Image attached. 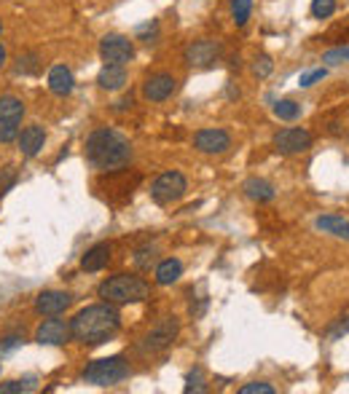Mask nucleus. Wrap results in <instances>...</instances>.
I'll use <instances>...</instances> for the list:
<instances>
[{
	"label": "nucleus",
	"mask_w": 349,
	"mask_h": 394,
	"mask_svg": "<svg viewBox=\"0 0 349 394\" xmlns=\"http://www.w3.org/2000/svg\"><path fill=\"white\" fill-rule=\"evenodd\" d=\"M14 186H17V169L14 166H3L0 169V196H6Z\"/></svg>",
	"instance_id": "obj_28"
},
{
	"label": "nucleus",
	"mask_w": 349,
	"mask_h": 394,
	"mask_svg": "<svg viewBox=\"0 0 349 394\" xmlns=\"http://www.w3.org/2000/svg\"><path fill=\"white\" fill-rule=\"evenodd\" d=\"M178 319L175 316H162L151 330H148V335L143 338V343H140V349L143 352H164L167 346L178 338Z\"/></svg>",
	"instance_id": "obj_7"
},
{
	"label": "nucleus",
	"mask_w": 349,
	"mask_h": 394,
	"mask_svg": "<svg viewBox=\"0 0 349 394\" xmlns=\"http://www.w3.org/2000/svg\"><path fill=\"white\" fill-rule=\"evenodd\" d=\"M70 338H73L70 325L62 322V319H46L41 328L35 330V341L41 346H65Z\"/></svg>",
	"instance_id": "obj_13"
},
{
	"label": "nucleus",
	"mask_w": 349,
	"mask_h": 394,
	"mask_svg": "<svg viewBox=\"0 0 349 394\" xmlns=\"http://www.w3.org/2000/svg\"><path fill=\"white\" fill-rule=\"evenodd\" d=\"M119 328H121V316L113 309V303L86 306L70 322L73 338L86 343V346H100V343H105L108 338H113L119 332Z\"/></svg>",
	"instance_id": "obj_1"
},
{
	"label": "nucleus",
	"mask_w": 349,
	"mask_h": 394,
	"mask_svg": "<svg viewBox=\"0 0 349 394\" xmlns=\"http://www.w3.org/2000/svg\"><path fill=\"white\" fill-rule=\"evenodd\" d=\"M183 274V263L178 258H167L156 266V285H172Z\"/></svg>",
	"instance_id": "obj_20"
},
{
	"label": "nucleus",
	"mask_w": 349,
	"mask_h": 394,
	"mask_svg": "<svg viewBox=\"0 0 349 394\" xmlns=\"http://www.w3.org/2000/svg\"><path fill=\"white\" fill-rule=\"evenodd\" d=\"M110 244H94V247L89 249L86 255L81 258V269L86 271V274H94V271H103L108 263H110Z\"/></svg>",
	"instance_id": "obj_18"
},
{
	"label": "nucleus",
	"mask_w": 349,
	"mask_h": 394,
	"mask_svg": "<svg viewBox=\"0 0 349 394\" xmlns=\"http://www.w3.org/2000/svg\"><path fill=\"white\" fill-rule=\"evenodd\" d=\"M135 263H137V269L148 271L156 263V247H140L137 255H135Z\"/></svg>",
	"instance_id": "obj_27"
},
{
	"label": "nucleus",
	"mask_w": 349,
	"mask_h": 394,
	"mask_svg": "<svg viewBox=\"0 0 349 394\" xmlns=\"http://www.w3.org/2000/svg\"><path fill=\"white\" fill-rule=\"evenodd\" d=\"M137 41H143L145 46H153L159 41V21H148L137 30Z\"/></svg>",
	"instance_id": "obj_25"
},
{
	"label": "nucleus",
	"mask_w": 349,
	"mask_h": 394,
	"mask_svg": "<svg viewBox=\"0 0 349 394\" xmlns=\"http://www.w3.org/2000/svg\"><path fill=\"white\" fill-rule=\"evenodd\" d=\"M347 332H349V316H347V322L341 319V322H339L336 328H330V330H328V338H330V341H339V338H341V335H347Z\"/></svg>",
	"instance_id": "obj_35"
},
{
	"label": "nucleus",
	"mask_w": 349,
	"mask_h": 394,
	"mask_svg": "<svg viewBox=\"0 0 349 394\" xmlns=\"http://www.w3.org/2000/svg\"><path fill=\"white\" fill-rule=\"evenodd\" d=\"M185 190H188V183H185V177L180 172H164V174H159V177L153 180V186H151V199H153L156 204H175V202L183 199Z\"/></svg>",
	"instance_id": "obj_6"
},
{
	"label": "nucleus",
	"mask_w": 349,
	"mask_h": 394,
	"mask_svg": "<svg viewBox=\"0 0 349 394\" xmlns=\"http://www.w3.org/2000/svg\"><path fill=\"white\" fill-rule=\"evenodd\" d=\"M3 64H6V46L0 43V67H3Z\"/></svg>",
	"instance_id": "obj_37"
},
{
	"label": "nucleus",
	"mask_w": 349,
	"mask_h": 394,
	"mask_svg": "<svg viewBox=\"0 0 349 394\" xmlns=\"http://www.w3.org/2000/svg\"><path fill=\"white\" fill-rule=\"evenodd\" d=\"M17 143H19L22 156L35 159V156L43 150V145H46V129H43L41 124L24 126V129L19 132V137H17Z\"/></svg>",
	"instance_id": "obj_15"
},
{
	"label": "nucleus",
	"mask_w": 349,
	"mask_h": 394,
	"mask_svg": "<svg viewBox=\"0 0 349 394\" xmlns=\"http://www.w3.org/2000/svg\"><path fill=\"white\" fill-rule=\"evenodd\" d=\"M274 116L280 121H296L301 116V105L296 102V100H280V102L274 105Z\"/></svg>",
	"instance_id": "obj_22"
},
{
	"label": "nucleus",
	"mask_w": 349,
	"mask_h": 394,
	"mask_svg": "<svg viewBox=\"0 0 349 394\" xmlns=\"http://www.w3.org/2000/svg\"><path fill=\"white\" fill-rule=\"evenodd\" d=\"M205 373H202V368H196V370H191L188 378H185V392H205Z\"/></svg>",
	"instance_id": "obj_29"
},
{
	"label": "nucleus",
	"mask_w": 349,
	"mask_h": 394,
	"mask_svg": "<svg viewBox=\"0 0 349 394\" xmlns=\"http://www.w3.org/2000/svg\"><path fill=\"white\" fill-rule=\"evenodd\" d=\"M328 64H339V62H349V46L347 48H333V51H328L325 57H323Z\"/></svg>",
	"instance_id": "obj_32"
},
{
	"label": "nucleus",
	"mask_w": 349,
	"mask_h": 394,
	"mask_svg": "<svg viewBox=\"0 0 349 394\" xmlns=\"http://www.w3.org/2000/svg\"><path fill=\"white\" fill-rule=\"evenodd\" d=\"M73 306V295L65 290H46L35 298V312L43 316H60Z\"/></svg>",
	"instance_id": "obj_12"
},
{
	"label": "nucleus",
	"mask_w": 349,
	"mask_h": 394,
	"mask_svg": "<svg viewBox=\"0 0 349 394\" xmlns=\"http://www.w3.org/2000/svg\"><path fill=\"white\" fill-rule=\"evenodd\" d=\"M239 394H274V386L266 381H253V384H245Z\"/></svg>",
	"instance_id": "obj_30"
},
{
	"label": "nucleus",
	"mask_w": 349,
	"mask_h": 394,
	"mask_svg": "<svg viewBox=\"0 0 349 394\" xmlns=\"http://www.w3.org/2000/svg\"><path fill=\"white\" fill-rule=\"evenodd\" d=\"M336 11V0H312V17L314 19H328Z\"/></svg>",
	"instance_id": "obj_24"
},
{
	"label": "nucleus",
	"mask_w": 349,
	"mask_h": 394,
	"mask_svg": "<svg viewBox=\"0 0 349 394\" xmlns=\"http://www.w3.org/2000/svg\"><path fill=\"white\" fill-rule=\"evenodd\" d=\"M126 107H132V97H126L121 102H116V110H126Z\"/></svg>",
	"instance_id": "obj_36"
},
{
	"label": "nucleus",
	"mask_w": 349,
	"mask_h": 394,
	"mask_svg": "<svg viewBox=\"0 0 349 394\" xmlns=\"http://www.w3.org/2000/svg\"><path fill=\"white\" fill-rule=\"evenodd\" d=\"M194 147L207 156H221L231 147V134L226 129H202L194 137Z\"/></svg>",
	"instance_id": "obj_10"
},
{
	"label": "nucleus",
	"mask_w": 349,
	"mask_h": 394,
	"mask_svg": "<svg viewBox=\"0 0 349 394\" xmlns=\"http://www.w3.org/2000/svg\"><path fill=\"white\" fill-rule=\"evenodd\" d=\"M245 193L253 202H271L274 199V186L269 180H261V177H250L245 183Z\"/></svg>",
	"instance_id": "obj_21"
},
{
	"label": "nucleus",
	"mask_w": 349,
	"mask_h": 394,
	"mask_svg": "<svg viewBox=\"0 0 349 394\" xmlns=\"http://www.w3.org/2000/svg\"><path fill=\"white\" fill-rule=\"evenodd\" d=\"M314 226L323 233H330V236H339V239H347L349 242V220L339 217V215H323V217H317Z\"/></svg>",
	"instance_id": "obj_19"
},
{
	"label": "nucleus",
	"mask_w": 349,
	"mask_h": 394,
	"mask_svg": "<svg viewBox=\"0 0 349 394\" xmlns=\"http://www.w3.org/2000/svg\"><path fill=\"white\" fill-rule=\"evenodd\" d=\"M175 78L169 75V73H156V75H151V78H145L143 83V97L148 102H164L167 97H172V91H175Z\"/></svg>",
	"instance_id": "obj_14"
},
{
	"label": "nucleus",
	"mask_w": 349,
	"mask_h": 394,
	"mask_svg": "<svg viewBox=\"0 0 349 394\" xmlns=\"http://www.w3.org/2000/svg\"><path fill=\"white\" fill-rule=\"evenodd\" d=\"M151 295L148 282L135 276V274H116L100 285V298L113 306H126V303H140Z\"/></svg>",
	"instance_id": "obj_3"
},
{
	"label": "nucleus",
	"mask_w": 349,
	"mask_h": 394,
	"mask_svg": "<svg viewBox=\"0 0 349 394\" xmlns=\"http://www.w3.org/2000/svg\"><path fill=\"white\" fill-rule=\"evenodd\" d=\"M0 33H3V21H0Z\"/></svg>",
	"instance_id": "obj_38"
},
{
	"label": "nucleus",
	"mask_w": 349,
	"mask_h": 394,
	"mask_svg": "<svg viewBox=\"0 0 349 394\" xmlns=\"http://www.w3.org/2000/svg\"><path fill=\"white\" fill-rule=\"evenodd\" d=\"M274 147L282 153V156H296V153H307L312 147V134L307 129H298V126H288V129H280L274 134Z\"/></svg>",
	"instance_id": "obj_9"
},
{
	"label": "nucleus",
	"mask_w": 349,
	"mask_h": 394,
	"mask_svg": "<svg viewBox=\"0 0 349 394\" xmlns=\"http://www.w3.org/2000/svg\"><path fill=\"white\" fill-rule=\"evenodd\" d=\"M100 57L105 64H126L135 60V43L124 35H105L100 41Z\"/></svg>",
	"instance_id": "obj_8"
},
{
	"label": "nucleus",
	"mask_w": 349,
	"mask_h": 394,
	"mask_svg": "<svg viewBox=\"0 0 349 394\" xmlns=\"http://www.w3.org/2000/svg\"><path fill=\"white\" fill-rule=\"evenodd\" d=\"M124 378H129V365L124 362V357H105L86 365L83 370V381L94 386H116Z\"/></svg>",
	"instance_id": "obj_4"
},
{
	"label": "nucleus",
	"mask_w": 349,
	"mask_h": 394,
	"mask_svg": "<svg viewBox=\"0 0 349 394\" xmlns=\"http://www.w3.org/2000/svg\"><path fill=\"white\" fill-rule=\"evenodd\" d=\"M86 159L94 169H121L132 159L129 140L113 129H97L86 140Z\"/></svg>",
	"instance_id": "obj_2"
},
{
	"label": "nucleus",
	"mask_w": 349,
	"mask_h": 394,
	"mask_svg": "<svg viewBox=\"0 0 349 394\" xmlns=\"http://www.w3.org/2000/svg\"><path fill=\"white\" fill-rule=\"evenodd\" d=\"M30 386L27 384H22V381H8V384H0V394H22L27 392Z\"/></svg>",
	"instance_id": "obj_34"
},
{
	"label": "nucleus",
	"mask_w": 349,
	"mask_h": 394,
	"mask_svg": "<svg viewBox=\"0 0 349 394\" xmlns=\"http://www.w3.org/2000/svg\"><path fill=\"white\" fill-rule=\"evenodd\" d=\"M97 83H100V89H105V91H121L124 86H126V70H124V64H105L103 70H100V75H97Z\"/></svg>",
	"instance_id": "obj_17"
},
{
	"label": "nucleus",
	"mask_w": 349,
	"mask_h": 394,
	"mask_svg": "<svg viewBox=\"0 0 349 394\" xmlns=\"http://www.w3.org/2000/svg\"><path fill=\"white\" fill-rule=\"evenodd\" d=\"M218 57H221V46L215 41H194L185 46V64H191V67H210L212 62H218Z\"/></svg>",
	"instance_id": "obj_11"
},
{
	"label": "nucleus",
	"mask_w": 349,
	"mask_h": 394,
	"mask_svg": "<svg viewBox=\"0 0 349 394\" xmlns=\"http://www.w3.org/2000/svg\"><path fill=\"white\" fill-rule=\"evenodd\" d=\"M24 118V102L14 94L0 97V143H14L19 137V126Z\"/></svg>",
	"instance_id": "obj_5"
},
{
	"label": "nucleus",
	"mask_w": 349,
	"mask_h": 394,
	"mask_svg": "<svg viewBox=\"0 0 349 394\" xmlns=\"http://www.w3.org/2000/svg\"><path fill=\"white\" fill-rule=\"evenodd\" d=\"M328 75V70L323 67V70H312V73H307V75H301V81H298V86L301 89H309V86H314L317 81H323Z\"/></svg>",
	"instance_id": "obj_31"
},
{
	"label": "nucleus",
	"mask_w": 349,
	"mask_h": 394,
	"mask_svg": "<svg viewBox=\"0 0 349 394\" xmlns=\"http://www.w3.org/2000/svg\"><path fill=\"white\" fill-rule=\"evenodd\" d=\"M73 86H76V78H73L70 67L54 64V67L49 70V89H51L57 97H67V94L73 91Z\"/></svg>",
	"instance_id": "obj_16"
},
{
	"label": "nucleus",
	"mask_w": 349,
	"mask_h": 394,
	"mask_svg": "<svg viewBox=\"0 0 349 394\" xmlns=\"http://www.w3.org/2000/svg\"><path fill=\"white\" fill-rule=\"evenodd\" d=\"M271 70H274V62H271V57H269V54L255 57V62H253V75H255V78H269V75H271Z\"/></svg>",
	"instance_id": "obj_26"
},
{
	"label": "nucleus",
	"mask_w": 349,
	"mask_h": 394,
	"mask_svg": "<svg viewBox=\"0 0 349 394\" xmlns=\"http://www.w3.org/2000/svg\"><path fill=\"white\" fill-rule=\"evenodd\" d=\"M250 11H253V0H231V17L237 27H245L250 19Z\"/></svg>",
	"instance_id": "obj_23"
},
{
	"label": "nucleus",
	"mask_w": 349,
	"mask_h": 394,
	"mask_svg": "<svg viewBox=\"0 0 349 394\" xmlns=\"http://www.w3.org/2000/svg\"><path fill=\"white\" fill-rule=\"evenodd\" d=\"M22 341H24L22 335H8V338H3V341H0V354L14 352L17 346H22Z\"/></svg>",
	"instance_id": "obj_33"
}]
</instances>
